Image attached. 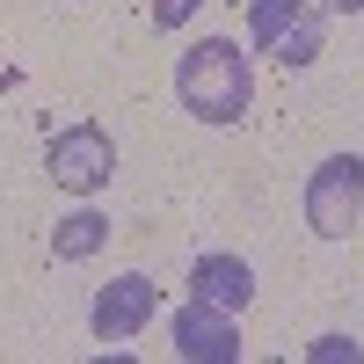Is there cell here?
Listing matches in <instances>:
<instances>
[{
    "label": "cell",
    "mask_w": 364,
    "mask_h": 364,
    "mask_svg": "<svg viewBox=\"0 0 364 364\" xmlns=\"http://www.w3.org/2000/svg\"><path fill=\"white\" fill-rule=\"evenodd\" d=\"M190 299L240 314V306L255 299V269L240 262V255H197V262H190Z\"/></svg>",
    "instance_id": "8992f818"
},
{
    "label": "cell",
    "mask_w": 364,
    "mask_h": 364,
    "mask_svg": "<svg viewBox=\"0 0 364 364\" xmlns=\"http://www.w3.org/2000/svg\"><path fill=\"white\" fill-rule=\"evenodd\" d=\"M357 211H364V161L357 154H328L306 175V226L321 240H350Z\"/></svg>",
    "instance_id": "7a4b0ae2"
},
{
    "label": "cell",
    "mask_w": 364,
    "mask_h": 364,
    "mask_svg": "<svg viewBox=\"0 0 364 364\" xmlns=\"http://www.w3.org/2000/svg\"><path fill=\"white\" fill-rule=\"evenodd\" d=\"M364 357V343H350V336H321L314 343V364H357Z\"/></svg>",
    "instance_id": "9c48e42d"
},
{
    "label": "cell",
    "mask_w": 364,
    "mask_h": 364,
    "mask_svg": "<svg viewBox=\"0 0 364 364\" xmlns=\"http://www.w3.org/2000/svg\"><path fill=\"white\" fill-rule=\"evenodd\" d=\"M328 8H336V15H364V0H328Z\"/></svg>",
    "instance_id": "8fae6325"
},
{
    "label": "cell",
    "mask_w": 364,
    "mask_h": 364,
    "mask_svg": "<svg viewBox=\"0 0 364 364\" xmlns=\"http://www.w3.org/2000/svg\"><path fill=\"white\" fill-rule=\"evenodd\" d=\"M197 15V0H154V29H182Z\"/></svg>",
    "instance_id": "30bf717a"
},
{
    "label": "cell",
    "mask_w": 364,
    "mask_h": 364,
    "mask_svg": "<svg viewBox=\"0 0 364 364\" xmlns=\"http://www.w3.org/2000/svg\"><path fill=\"white\" fill-rule=\"evenodd\" d=\"M168 336H175V357H190V364H233V357H240V328H233V314H226V306H204V299L175 306Z\"/></svg>",
    "instance_id": "5b68a950"
},
{
    "label": "cell",
    "mask_w": 364,
    "mask_h": 364,
    "mask_svg": "<svg viewBox=\"0 0 364 364\" xmlns=\"http://www.w3.org/2000/svg\"><path fill=\"white\" fill-rule=\"evenodd\" d=\"M175 102L197 117V124H240L255 102V66L233 37H197L175 66Z\"/></svg>",
    "instance_id": "6da1fadb"
},
{
    "label": "cell",
    "mask_w": 364,
    "mask_h": 364,
    "mask_svg": "<svg viewBox=\"0 0 364 364\" xmlns=\"http://www.w3.org/2000/svg\"><path fill=\"white\" fill-rule=\"evenodd\" d=\"M161 306V284L154 277H139V269H124L117 284L95 291V306H87V328H95V343H132L146 321H154Z\"/></svg>",
    "instance_id": "277c9868"
},
{
    "label": "cell",
    "mask_w": 364,
    "mask_h": 364,
    "mask_svg": "<svg viewBox=\"0 0 364 364\" xmlns=\"http://www.w3.org/2000/svg\"><path fill=\"white\" fill-rule=\"evenodd\" d=\"M102 248H109V219H102V211H66V219L51 226V255L58 262H87Z\"/></svg>",
    "instance_id": "52a82bcc"
},
{
    "label": "cell",
    "mask_w": 364,
    "mask_h": 364,
    "mask_svg": "<svg viewBox=\"0 0 364 364\" xmlns=\"http://www.w3.org/2000/svg\"><path fill=\"white\" fill-rule=\"evenodd\" d=\"M299 15H306V0H248V44L255 51H277Z\"/></svg>",
    "instance_id": "ba28073f"
},
{
    "label": "cell",
    "mask_w": 364,
    "mask_h": 364,
    "mask_svg": "<svg viewBox=\"0 0 364 364\" xmlns=\"http://www.w3.org/2000/svg\"><path fill=\"white\" fill-rule=\"evenodd\" d=\"M109 175H117V146H109L102 124H66V132L51 139V182H58V190L95 197Z\"/></svg>",
    "instance_id": "3957f363"
}]
</instances>
